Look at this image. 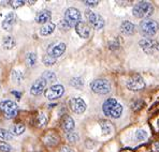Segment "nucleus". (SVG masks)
<instances>
[{"instance_id":"aec40b11","label":"nucleus","mask_w":159,"mask_h":152,"mask_svg":"<svg viewBox=\"0 0 159 152\" xmlns=\"http://www.w3.org/2000/svg\"><path fill=\"white\" fill-rule=\"evenodd\" d=\"M16 45V41L13 37L11 36H7L3 38V41H2V46H3L4 50H12V48L15 47Z\"/></svg>"},{"instance_id":"6e6552de","label":"nucleus","mask_w":159,"mask_h":152,"mask_svg":"<svg viewBox=\"0 0 159 152\" xmlns=\"http://www.w3.org/2000/svg\"><path fill=\"white\" fill-rule=\"evenodd\" d=\"M126 86L130 91H140L145 87V81L140 75H133L127 80Z\"/></svg>"},{"instance_id":"2eb2a0df","label":"nucleus","mask_w":159,"mask_h":152,"mask_svg":"<svg viewBox=\"0 0 159 152\" xmlns=\"http://www.w3.org/2000/svg\"><path fill=\"white\" fill-rule=\"evenodd\" d=\"M16 20H17V16L14 12L9 13L8 15L4 17L3 22H2V28L7 31H11L13 29V26L15 25Z\"/></svg>"},{"instance_id":"4468645a","label":"nucleus","mask_w":159,"mask_h":152,"mask_svg":"<svg viewBox=\"0 0 159 152\" xmlns=\"http://www.w3.org/2000/svg\"><path fill=\"white\" fill-rule=\"evenodd\" d=\"M75 30L76 33L79 34L81 38L83 39H87L90 36V27L88 24H86L85 22H80L75 25Z\"/></svg>"},{"instance_id":"2f4dec72","label":"nucleus","mask_w":159,"mask_h":152,"mask_svg":"<svg viewBox=\"0 0 159 152\" xmlns=\"http://www.w3.org/2000/svg\"><path fill=\"white\" fill-rule=\"evenodd\" d=\"M38 123L39 127H44V125L48 123V118L44 114H40L38 116Z\"/></svg>"},{"instance_id":"6ab92c4d","label":"nucleus","mask_w":159,"mask_h":152,"mask_svg":"<svg viewBox=\"0 0 159 152\" xmlns=\"http://www.w3.org/2000/svg\"><path fill=\"white\" fill-rule=\"evenodd\" d=\"M55 28H56V25L54 24V23L48 22L42 26V28L40 29V34H41V36H50V34H52L54 32Z\"/></svg>"},{"instance_id":"393cba45","label":"nucleus","mask_w":159,"mask_h":152,"mask_svg":"<svg viewBox=\"0 0 159 152\" xmlns=\"http://www.w3.org/2000/svg\"><path fill=\"white\" fill-rule=\"evenodd\" d=\"M0 138L2 140H12L13 135L9 132L8 130H4V128H0Z\"/></svg>"},{"instance_id":"b1692460","label":"nucleus","mask_w":159,"mask_h":152,"mask_svg":"<svg viewBox=\"0 0 159 152\" xmlns=\"http://www.w3.org/2000/svg\"><path fill=\"white\" fill-rule=\"evenodd\" d=\"M26 61L29 67H34L37 63V55L36 53H29L26 56Z\"/></svg>"},{"instance_id":"58836bf2","label":"nucleus","mask_w":159,"mask_h":152,"mask_svg":"<svg viewBox=\"0 0 159 152\" xmlns=\"http://www.w3.org/2000/svg\"><path fill=\"white\" fill-rule=\"evenodd\" d=\"M157 125H158V128H159V119H158V121H157Z\"/></svg>"},{"instance_id":"1a4fd4ad","label":"nucleus","mask_w":159,"mask_h":152,"mask_svg":"<svg viewBox=\"0 0 159 152\" xmlns=\"http://www.w3.org/2000/svg\"><path fill=\"white\" fill-rule=\"evenodd\" d=\"M65 92V88L64 86L61 85H54V86H51L48 89L45 90V97L48 98V100H57L64 94Z\"/></svg>"},{"instance_id":"72a5a7b5","label":"nucleus","mask_w":159,"mask_h":152,"mask_svg":"<svg viewBox=\"0 0 159 152\" xmlns=\"http://www.w3.org/2000/svg\"><path fill=\"white\" fill-rule=\"evenodd\" d=\"M59 28H60V29H62V30H65V31H66V30H69L70 28H71V26H70L66 22V20H61V22L59 23Z\"/></svg>"},{"instance_id":"e433bc0d","label":"nucleus","mask_w":159,"mask_h":152,"mask_svg":"<svg viewBox=\"0 0 159 152\" xmlns=\"http://www.w3.org/2000/svg\"><path fill=\"white\" fill-rule=\"evenodd\" d=\"M154 149H155V152H159V142H155V145H154Z\"/></svg>"},{"instance_id":"a211bd4d","label":"nucleus","mask_w":159,"mask_h":152,"mask_svg":"<svg viewBox=\"0 0 159 152\" xmlns=\"http://www.w3.org/2000/svg\"><path fill=\"white\" fill-rule=\"evenodd\" d=\"M120 30L126 36H131V34L134 33V25H133L132 23L125 20V22L120 25Z\"/></svg>"},{"instance_id":"7c9ffc66","label":"nucleus","mask_w":159,"mask_h":152,"mask_svg":"<svg viewBox=\"0 0 159 152\" xmlns=\"http://www.w3.org/2000/svg\"><path fill=\"white\" fill-rule=\"evenodd\" d=\"M135 137L139 140H144L147 138V133L144 130H138L135 132Z\"/></svg>"},{"instance_id":"f3484780","label":"nucleus","mask_w":159,"mask_h":152,"mask_svg":"<svg viewBox=\"0 0 159 152\" xmlns=\"http://www.w3.org/2000/svg\"><path fill=\"white\" fill-rule=\"evenodd\" d=\"M74 127H75V124H74L73 119L70 116H65L64 120H62V128L65 130V132L66 133L72 132Z\"/></svg>"},{"instance_id":"4be33fe9","label":"nucleus","mask_w":159,"mask_h":152,"mask_svg":"<svg viewBox=\"0 0 159 152\" xmlns=\"http://www.w3.org/2000/svg\"><path fill=\"white\" fill-rule=\"evenodd\" d=\"M23 79H24V74H23V72L20 71V70H13V71H12V80H13V83L20 85V84L23 81Z\"/></svg>"},{"instance_id":"cd10ccee","label":"nucleus","mask_w":159,"mask_h":152,"mask_svg":"<svg viewBox=\"0 0 159 152\" xmlns=\"http://www.w3.org/2000/svg\"><path fill=\"white\" fill-rule=\"evenodd\" d=\"M42 60H43V63L48 65V67H51V65H54L56 63V58H54L50 55H45Z\"/></svg>"},{"instance_id":"20e7f679","label":"nucleus","mask_w":159,"mask_h":152,"mask_svg":"<svg viewBox=\"0 0 159 152\" xmlns=\"http://www.w3.org/2000/svg\"><path fill=\"white\" fill-rule=\"evenodd\" d=\"M90 89L97 94H107L111 91V85L106 79H96L90 84Z\"/></svg>"},{"instance_id":"f8f14e48","label":"nucleus","mask_w":159,"mask_h":152,"mask_svg":"<svg viewBox=\"0 0 159 152\" xmlns=\"http://www.w3.org/2000/svg\"><path fill=\"white\" fill-rule=\"evenodd\" d=\"M46 85H48V81L44 78H38L31 86V89H30V93L32 95H39L45 90Z\"/></svg>"},{"instance_id":"4c0bfd02","label":"nucleus","mask_w":159,"mask_h":152,"mask_svg":"<svg viewBox=\"0 0 159 152\" xmlns=\"http://www.w3.org/2000/svg\"><path fill=\"white\" fill-rule=\"evenodd\" d=\"M12 93H13L14 95H16V97H17V99H20V95H22V93H20V92H16V91H13Z\"/></svg>"},{"instance_id":"5701e85b","label":"nucleus","mask_w":159,"mask_h":152,"mask_svg":"<svg viewBox=\"0 0 159 152\" xmlns=\"http://www.w3.org/2000/svg\"><path fill=\"white\" fill-rule=\"evenodd\" d=\"M100 127H101V130L103 132V134H111L112 131H113V127L111 125V123L107 122V121H101L100 123Z\"/></svg>"},{"instance_id":"c85d7f7f","label":"nucleus","mask_w":159,"mask_h":152,"mask_svg":"<svg viewBox=\"0 0 159 152\" xmlns=\"http://www.w3.org/2000/svg\"><path fill=\"white\" fill-rule=\"evenodd\" d=\"M66 137H67V139L69 140L70 142H76L79 140V135L76 134L75 132H69V133H67Z\"/></svg>"},{"instance_id":"f704fd0d","label":"nucleus","mask_w":159,"mask_h":152,"mask_svg":"<svg viewBox=\"0 0 159 152\" xmlns=\"http://www.w3.org/2000/svg\"><path fill=\"white\" fill-rule=\"evenodd\" d=\"M84 3L88 7H96L98 3H99V1H84Z\"/></svg>"},{"instance_id":"39448f33","label":"nucleus","mask_w":159,"mask_h":152,"mask_svg":"<svg viewBox=\"0 0 159 152\" xmlns=\"http://www.w3.org/2000/svg\"><path fill=\"white\" fill-rule=\"evenodd\" d=\"M85 16L88 20V22H89V24L92 25L95 29L99 30L104 27V20L101 15H99V14L93 12V11H90V10H86Z\"/></svg>"},{"instance_id":"ddd939ff","label":"nucleus","mask_w":159,"mask_h":152,"mask_svg":"<svg viewBox=\"0 0 159 152\" xmlns=\"http://www.w3.org/2000/svg\"><path fill=\"white\" fill-rule=\"evenodd\" d=\"M65 50H66V44L57 43L54 44V45H51L48 48V55L52 56L54 58H58L65 53Z\"/></svg>"},{"instance_id":"9b49d317","label":"nucleus","mask_w":159,"mask_h":152,"mask_svg":"<svg viewBox=\"0 0 159 152\" xmlns=\"http://www.w3.org/2000/svg\"><path fill=\"white\" fill-rule=\"evenodd\" d=\"M70 108L75 114H83L86 111V103L81 98H72L70 100Z\"/></svg>"},{"instance_id":"dca6fc26","label":"nucleus","mask_w":159,"mask_h":152,"mask_svg":"<svg viewBox=\"0 0 159 152\" xmlns=\"http://www.w3.org/2000/svg\"><path fill=\"white\" fill-rule=\"evenodd\" d=\"M51 17H52V14H51L50 11L43 10L38 13V15H37V17H36V20L39 24H46V23H48V20H51Z\"/></svg>"},{"instance_id":"7ed1b4c3","label":"nucleus","mask_w":159,"mask_h":152,"mask_svg":"<svg viewBox=\"0 0 159 152\" xmlns=\"http://www.w3.org/2000/svg\"><path fill=\"white\" fill-rule=\"evenodd\" d=\"M159 30V24L153 20H144L140 23V31L145 37H153Z\"/></svg>"},{"instance_id":"9d476101","label":"nucleus","mask_w":159,"mask_h":152,"mask_svg":"<svg viewBox=\"0 0 159 152\" xmlns=\"http://www.w3.org/2000/svg\"><path fill=\"white\" fill-rule=\"evenodd\" d=\"M139 44L142 50L145 51L146 54H148V55L153 54L155 50H159V43H157V42L152 39H143L139 42Z\"/></svg>"},{"instance_id":"ea45409f","label":"nucleus","mask_w":159,"mask_h":152,"mask_svg":"<svg viewBox=\"0 0 159 152\" xmlns=\"http://www.w3.org/2000/svg\"><path fill=\"white\" fill-rule=\"evenodd\" d=\"M0 88H1V87H0Z\"/></svg>"},{"instance_id":"0eeeda50","label":"nucleus","mask_w":159,"mask_h":152,"mask_svg":"<svg viewBox=\"0 0 159 152\" xmlns=\"http://www.w3.org/2000/svg\"><path fill=\"white\" fill-rule=\"evenodd\" d=\"M81 12L75 8H69L65 12V20L71 27H75V25L81 22Z\"/></svg>"},{"instance_id":"f03ea898","label":"nucleus","mask_w":159,"mask_h":152,"mask_svg":"<svg viewBox=\"0 0 159 152\" xmlns=\"http://www.w3.org/2000/svg\"><path fill=\"white\" fill-rule=\"evenodd\" d=\"M154 7L148 1H140L134 4L132 10L133 16L138 18H147L153 14Z\"/></svg>"},{"instance_id":"473e14b6","label":"nucleus","mask_w":159,"mask_h":152,"mask_svg":"<svg viewBox=\"0 0 159 152\" xmlns=\"http://www.w3.org/2000/svg\"><path fill=\"white\" fill-rule=\"evenodd\" d=\"M0 151L2 152H12V147L6 142H0Z\"/></svg>"},{"instance_id":"bb28decb","label":"nucleus","mask_w":159,"mask_h":152,"mask_svg":"<svg viewBox=\"0 0 159 152\" xmlns=\"http://www.w3.org/2000/svg\"><path fill=\"white\" fill-rule=\"evenodd\" d=\"M42 78H44L46 81H56V75L55 73L51 71H45L42 74Z\"/></svg>"},{"instance_id":"a878e982","label":"nucleus","mask_w":159,"mask_h":152,"mask_svg":"<svg viewBox=\"0 0 159 152\" xmlns=\"http://www.w3.org/2000/svg\"><path fill=\"white\" fill-rule=\"evenodd\" d=\"M70 85L73 86L74 88L80 89V88L83 87V85H84L83 79H82L81 77H75V78H72L71 81H70Z\"/></svg>"},{"instance_id":"c9c22d12","label":"nucleus","mask_w":159,"mask_h":152,"mask_svg":"<svg viewBox=\"0 0 159 152\" xmlns=\"http://www.w3.org/2000/svg\"><path fill=\"white\" fill-rule=\"evenodd\" d=\"M60 152H74V151L72 150L71 148H69V147H64V148L60 150Z\"/></svg>"},{"instance_id":"f257e3e1","label":"nucleus","mask_w":159,"mask_h":152,"mask_svg":"<svg viewBox=\"0 0 159 152\" xmlns=\"http://www.w3.org/2000/svg\"><path fill=\"white\" fill-rule=\"evenodd\" d=\"M102 111L106 116L111 117V118H119L121 113H123V106L120 103H118L115 99H107L103 103Z\"/></svg>"},{"instance_id":"423d86ee","label":"nucleus","mask_w":159,"mask_h":152,"mask_svg":"<svg viewBox=\"0 0 159 152\" xmlns=\"http://www.w3.org/2000/svg\"><path fill=\"white\" fill-rule=\"evenodd\" d=\"M0 109L3 111L7 118H14L17 115V105L10 100L0 102Z\"/></svg>"},{"instance_id":"412c9836","label":"nucleus","mask_w":159,"mask_h":152,"mask_svg":"<svg viewBox=\"0 0 159 152\" xmlns=\"http://www.w3.org/2000/svg\"><path fill=\"white\" fill-rule=\"evenodd\" d=\"M25 125L24 124H20V123H17V124H14L12 127L10 128V131L9 132L11 133L12 135H16V136H18V135H22L23 133L25 132Z\"/></svg>"},{"instance_id":"c756f323","label":"nucleus","mask_w":159,"mask_h":152,"mask_svg":"<svg viewBox=\"0 0 159 152\" xmlns=\"http://www.w3.org/2000/svg\"><path fill=\"white\" fill-rule=\"evenodd\" d=\"M8 3L10 4L12 8L16 9V8H20V7L24 6V4L26 3V1H24V0H12V1H9Z\"/></svg>"}]
</instances>
